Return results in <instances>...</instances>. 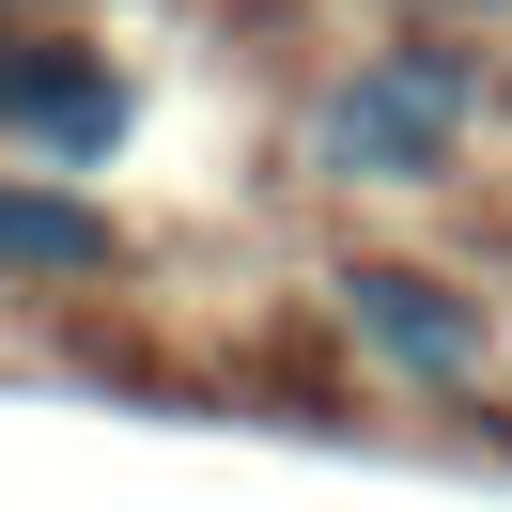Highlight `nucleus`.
<instances>
[{
	"mask_svg": "<svg viewBox=\"0 0 512 512\" xmlns=\"http://www.w3.org/2000/svg\"><path fill=\"white\" fill-rule=\"evenodd\" d=\"M0 125L63 140V156H109L125 140V78L109 63H0Z\"/></svg>",
	"mask_w": 512,
	"mask_h": 512,
	"instance_id": "7ed1b4c3",
	"label": "nucleus"
},
{
	"mask_svg": "<svg viewBox=\"0 0 512 512\" xmlns=\"http://www.w3.org/2000/svg\"><path fill=\"white\" fill-rule=\"evenodd\" d=\"M342 326L388 357V373H419V388H466V373H481V311L435 295L419 264H357V280H342Z\"/></svg>",
	"mask_w": 512,
	"mask_h": 512,
	"instance_id": "f03ea898",
	"label": "nucleus"
},
{
	"mask_svg": "<svg viewBox=\"0 0 512 512\" xmlns=\"http://www.w3.org/2000/svg\"><path fill=\"white\" fill-rule=\"evenodd\" d=\"M109 264V218L63 187H0V280H94Z\"/></svg>",
	"mask_w": 512,
	"mask_h": 512,
	"instance_id": "20e7f679",
	"label": "nucleus"
},
{
	"mask_svg": "<svg viewBox=\"0 0 512 512\" xmlns=\"http://www.w3.org/2000/svg\"><path fill=\"white\" fill-rule=\"evenodd\" d=\"M466 125H481V63L466 47H388V63H357L326 94L311 171H342V187H435Z\"/></svg>",
	"mask_w": 512,
	"mask_h": 512,
	"instance_id": "f257e3e1",
	"label": "nucleus"
}]
</instances>
